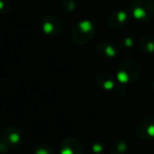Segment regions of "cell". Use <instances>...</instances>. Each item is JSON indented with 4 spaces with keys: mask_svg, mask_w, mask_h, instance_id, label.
Here are the masks:
<instances>
[{
    "mask_svg": "<svg viewBox=\"0 0 154 154\" xmlns=\"http://www.w3.org/2000/svg\"><path fill=\"white\" fill-rule=\"evenodd\" d=\"M95 33H96V26L94 22L89 19L80 20L73 28L71 38L76 45H84L92 40Z\"/></svg>",
    "mask_w": 154,
    "mask_h": 154,
    "instance_id": "6da1fadb",
    "label": "cell"
},
{
    "mask_svg": "<svg viewBox=\"0 0 154 154\" xmlns=\"http://www.w3.org/2000/svg\"><path fill=\"white\" fill-rule=\"evenodd\" d=\"M131 14L139 22H148L154 17V0H134Z\"/></svg>",
    "mask_w": 154,
    "mask_h": 154,
    "instance_id": "7a4b0ae2",
    "label": "cell"
},
{
    "mask_svg": "<svg viewBox=\"0 0 154 154\" xmlns=\"http://www.w3.org/2000/svg\"><path fill=\"white\" fill-rule=\"evenodd\" d=\"M139 76V66L135 61L127 60L118 66L116 78L122 84H133Z\"/></svg>",
    "mask_w": 154,
    "mask_h": 154,
    "instance_id": "3957f363",
    "label": "cell"
},
{
    "mask_svg": "<svg viewBox=\"0 0 154 154\" xmlns=\"http://www.w3.org/2000/svg\"><path fill=\"white\" fill-rule=\"evenodd\" d=\"M22 141V134L19 129L15 127H8L1 131L0 143L7 149H15L19 147Z\"/></svg>",
    "mask_w": 154,
    "mask_h": 154,
    "instance_id": "277c9868",
    "label": "cell"
},
{
    "mask_svg": "<svg viewBox=\"0 0 154 154\" xmlns=\"http://www.w3.org/2000/svg\"><path fill=\"white\" fill-rule=\"evenodd\" d=\"M40 26L43 33L49 35V36H57L62 31L61 21L59 20V18H57L54 15L45 16L41 20Z\"/></svg>",
    "mask_w": 154,
    "mask_h": 154,
    "instance_id": "5b68a950",
    "label": "cell"
},
{
    "mask_svg": "<svg viewBox=\"0 0 154 154\" xmlns=\"http://www.w3.org/2000/svg\"><path fill=\"white\" fill-rule=\"evenodd\" d=\"M59 154H82L84 145L76 137H69L62 140L58 150Z\"/></svg>",
    "mask_w": 154,
    "mask_h": 154,
    "instance_id": "8992f818",
    "label": "cell"
},
{
    "mask_svg": "<svg viewBox=\"0 0 154 154\" xmlns=\"http://www.w3.org/2000/svg\"><path fill=\"white\" fill-rule=\"evenodd\" d=\"M129 15L125 10H115L108 17V26L113 30H122L127 26Z\"/></svg>",
    "mask_w": 154,
    "mask_h": 154,
    "instance_id": "52a82bcc",
    "label": "cell"
},
{
    "mask_svg": "<svg viewBox=\"0 0 154 154\" xmlns=\"http://www.w3.org/2000/svg\"><path fill=\"white\" fill-rule=\"evenodd\" d=\"M136 134L141 139H154V118H146L137 124Z\"/></svg>",
    "mask_w": 154,
    "mask_h": 154,
    "instance_id": "ba28073f",
    "label": "cell"
},
{
    "mask_svg": "<svg viewBox=\"0 0 154 154\" xmlns=\"http://www.w3.org/2000/svg\"><path fill=\"white\" fill-rule=\"evenodd\" d=\"M96 52L100 57L105 58V59H111L117 55V48L114 43L109 42V41H103L97 45Z\"/></svg>",
    "mask_w": 154,
    "mask_h": 154,
    "instance_id": "9c48e42d",
    "label": "cell"
},
{
    "mask_svg": "<svg viewBox=\"0 0 154 154\" xmlns=\"http://www.w3.org/2000/svg\"><path fill=\"white\" fill-rule=\"evenodd\" d=\"M97 86L100 87L103 90H113L115 88V78L113 77V75L109 72H101L98 74L96 78Z\"/></svg>",
    "mask_w": 154,
    "mask_h": 154,
    "instance_id": "30bf717a",
    "label": "cell"
},
{
    "mask_svg": "<svg viewBox=\"0 0 154 154\" xmlns=\"http://www.w3.org/2000/svg\"><path fill=\"white\" fill-rule=\"evenodd\" d=\"M138 47L143 53L153 54L154 53V35L147 34L143 35L138 41Z\"/></svg>",
    "mask_w": 154,
    "mask_h": 154,
    "instance_id": "8fae6325",
    "label": "cell"
},
{
    "mask_svg": "<svg viewBox=\"0 0 154 154\" xmlns=\"http://www.w3.org/2000/svg\"><path fill=\"white\" fill-rule=\"evenodd\" d=\"M128 150V145L122 138H114L109 143V152L111 154H125Z\"/></svg>",
    "mask_w": 154,
    "mask_h": 154,
    "instance_id": "7c38bea8",
    "label": "cell"
},
{
    "mask_svg": "<svg viewBox=\"0 0 154 154\" xmlns=\"http://www.w3.org/2000/svg\"><path fill=\"white\" fill-rule=\"evenodd\" d=\"M34 154H54V149L49 143H39L35 146Z\"/></svg>",
    "mask_w": 154,
    "mask_h": 154,
    "instance_id": "4fadbf2b",
    "label": "cell"
},
{
    "mask_svg": "<svg viewBox=\"0 0 154 154\" xmlns=\"http://www.w3.org/2000/svg\"><path fill=\"white\" fill-rule=\"evenodd\" d=\"M76 8V3L74 0H63L60 5V10L62 13H71L73 12Z\"/></svg>",
    "mask_w": 154,
    "mask_h": 154,
    "instance_id": "5bb4252c",
    "label": "cell"
},
{
    "mask_svg": "<svg viewBox=\"0 0 154 154\" xmlns=\"http://www.w3.org/2000/svg\"><path fill=\"white\" fill-rule=\"evenodd\" d=\"M10 10L9 0H0V14L7 13Z\"/></svg>",
    "mask_w": 154,
    "mask_h": 154,
    "instance_id": "9a60e30c",
    "label": "cell"
},
{
    "mask_svg": "<svg viewBox=\"0 0 154 154\" xmlns=\"http://www.w3.org/2000/svg\"><path fill=\"white\" fill-rule=\"evenodd\" d=\"M91 151L93 154H103V146L100 143H95L91 148Z\"/></svg>",
    "mask_w": 154,
    "mask_h": 154,
    "instance_id": "2e32d148",
    "label": "cell"
},
{
    "mask_svg": "<svg viewBox=\"0 0 154 154\" xmlns=\"http://www.w3.org/2000/svg\"><path fill=\"white\" fill-rule=\"evenodd\" d=\"M124 45H125V47H132L133 39L131 38V37H128V38H126L124 40Z\"/></svg>",
    "mask_w": 154,
    "mask_h": 154,
    "instance_id": "e0dca14e",
    "label": "cell"
}]
</instances>
